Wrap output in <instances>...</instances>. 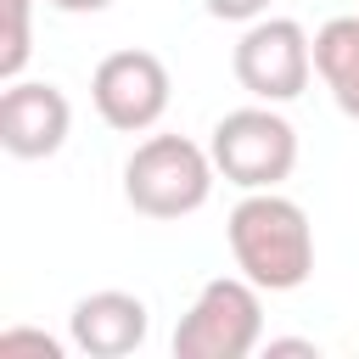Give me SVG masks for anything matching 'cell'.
I'll use <instances>...</instances> for the list:
<instances>
[{
  "instance_id": "cell-7",
  "label": "cell",
  "mask_w": 359,
  "mask_h": 359,
  "mask_svg": "<svg viewBox=\"0 0 359 359\" xmlns=\"http://www.w3.org/2000/svg\"><path fill=\"white\" fill-rule=\"evenodd\" d=\"M73 129V107L56 84H34V79H11L0 95V146L22 163L56 157L62 140Z\"/></svg>"
},
{
  "instance_id": "cell-9",
  "label": "cell",
  "mask_w": 359,
  "mask_h": 359,
  "mask_svg": "<svg viewBox=\"0 0 359 359\" xmlns=\"http://www.w3.org/2000/svg\"><path fill=\"white\" fill-rule=\"evenodd\" d=\"M314 73L325 79L331 101L359 118V11L353 17H331L314 34Z\"/></svg>"
},
{
  "instance_id": "cell-10",
  "label": "cell",
  "mask_w": 359,
  "mask_h": 359,
  "mask_svg": "<svg viewBox=\"0 0 359 359\" xmlns=\"http://www.w3.org/2000/svg\"><path fill=\"white\" fill-rule=\"evenodd\" d=\"M28 11L34 0H0V17H6V34H0V79H22L28 67V50H34V28H28Z\"/></svg>"
},
{
  "instance_id": "cell-2",
  "label": "cell",
  "mask_w": 359,
  "mask_h": 359,
  "mask_svg": "<svg viewBox=\"0 0 359 359\" xmlns=\"http://www.w3.org/2000/svg\"><path fill=\"white\" fill-rule=\"evenodd\" d=\"M213 151L185 135H151L123 163V196L146 219H185L213 196Z\"/></svg>"
},
{
  "instance_id": "cell-14",
  "label": "cell",
  "mask_w": 359,
  "mask_h": 359,
  "mask_svg": "<svg viewBox=\"0 0 359 359\" xmlns=\"http://www.w3.org/2000/svg\"><path fill=\"white\" fill-rule=\"evenodd\" d=\"M56 11H107L112 0H50Z\"/></svg>"
},
{
  "instance_id": "cell-11",
  "label": "cell",
  "mask_w": 359,
  "mask_h": 359,
  "mask_svg": "<svg viewBox=\"0 0 359 359\" xmlns=\"http://www.w3.org/2000/svg\"><path fill=\"white\" fill-rule=\"evenodd\" d=\"M0 353H45V359H62V342L45 337V331H0Z\"/></svg>"
},
{
  "instance_id": "cell-6",
  "label": "cell",
  "mask_w": 359,
  "mask_h": 359,
  "mask_svg": "<svg viewBox=\"0 0 359 359\" xmlns=\"http://www.w3.org/2000/svg\"><path fill=\"white\" fill-rule=\"evenodd\" d=\"M168 90H174L168 67L151 50H112L95 62V79H90V101H95L101 123L123 129V135L151 129L168 112Z\"/></svg>"
},
{
  "instance_id": "cell-8",
  "label": "cell",
  "mask_w": 359,
  "mask_h": 359,
  "mask_svg": "<svg viewBox=\"0 0 359 359\" xmlns=\"http://www.w3.org/2000/svg\"><path fill=\"white\" fill-rule=\"evenodd\" d=\"M146 325H151V314H146V303L135 292H90L67 314V337L90 359H123V353H135L146 342Z\"/></svg>"
},
{
  "instance_id": "cell-13",
  "label": "cell",
  "mask_w": 359,
  "mask_h": 359,
  "mask_svg": "<svg viewBox=\"0 0 359 359\" xmlns=\"http://www.w3.org/2000/svg\"><path fill=\"white\" fill-rule=\"evenodd\" d=\"M269 353H309L314 359V342H303V337H269Z\"/></svg>"
},
{
  "instance_id": "cell-3",
  "label": "cell",
  "mask_w": 359,
  "mask_h": 359,
  "mask_svg": "<svg viewBox=\"0 0 359 359\" xmlns=\"http://www.w3.org/2000/svg\"><path fill=\"white\" fill-rule=\"evenodd\" d=\"M208 151H213V168L230 185H241V191H275L297 168V129L269 101H258V107L224 112L213 123Z\"/></svg>"
},
{
  "instance_id": "cell-4",
  "label": "cell",
  "mask_w": 359,
  "mask_h": 359,
  "mask_svg": "<svg viewBox=\"0 0 359 359\" xmlns=\"http://www.w3.org/2000/svg\"><path fill=\"white\" fill-rule=\"evenodd\" d=\"M264 286L247 275H219L196 292L185 320L174 325V353L180 359H247L264 342Z\"/></svg>"
},
{
  "instance_id": "cell-1",
  "label": "cell",
  "mask_w": 359,
  "mask_h": 359,
  "mask_svg": "<svg viewBox=\"0 0 359 359\" xmlns=\"http://www.w3.org/2000/svg\"><path fill=\"white\" fill-rule=\"evenodd\" d=\"M230 252L236 269L264 292H292L314 275V230L309 213L280 191H247L230 208Z\"/></svg>"
},
{
  "instance_id": "cell-5",
  "label": "cell",
  "mask_w": 359,
  "mask_h": 359,
  "mask_svg": "<svg viewBox=\"0 0 359 359\" xmlns=\"http://www.w3.org/2000/svg\"><path fill=\"white\" fill-rule=\"evenodd\" d=\"M314 73V39L292 17H258L236 45V84L252 101H297Z\"/></svg>"
},
{
  "instance_id": "cell-12",
  "label": "cell",
  "mask_w": 359,
  "mask_h": 359,
  "mask_svg": "<svg viewBox=\"0 0 359 359\" xmlns=\"http://www.w3.org/2000/svg\"><path fill=\"white\" fill-rule=\"evenodd\" d=\"M208 11L219 22H258L269 11V0H208Z\"/></svg>"
}]
</instances>
